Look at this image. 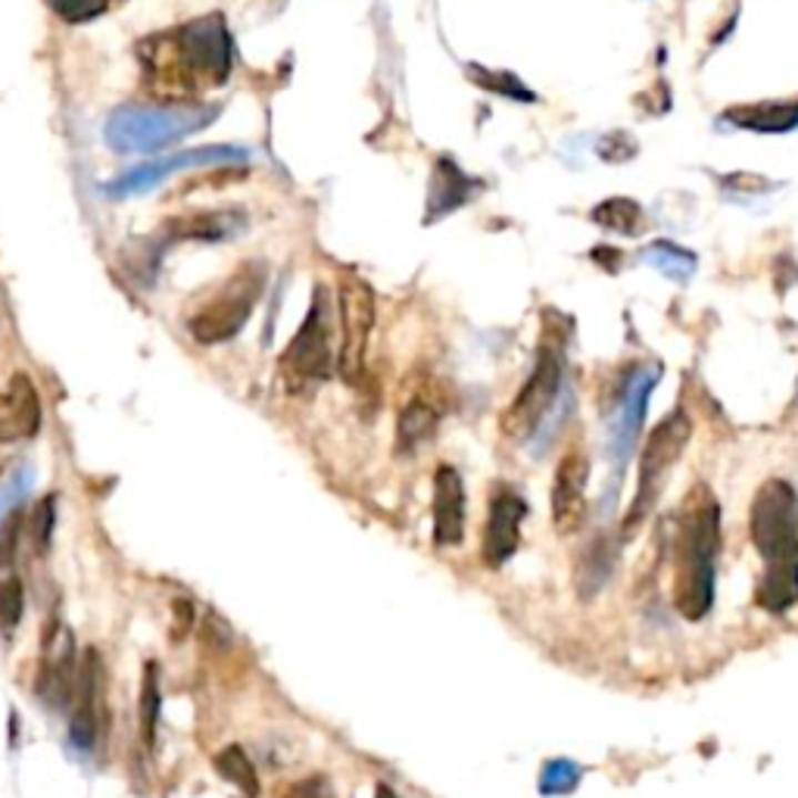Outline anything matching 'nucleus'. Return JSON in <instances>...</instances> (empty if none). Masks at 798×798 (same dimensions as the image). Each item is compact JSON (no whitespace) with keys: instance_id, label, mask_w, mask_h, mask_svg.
Listing matches in <instances>:
<instances>
[{"instance_id":"f03ea898","label":"nucleus","mask_w":798,"mask_h":798,"mask_svg":"<svg viewBox=\"0 0 798 798\" xmlns=\"http://www.w3.org/2000/svg\"><path fill=\"white\" fill-rule=\"evenodd\" d=\"M751 539L765 558L755 603L786 615L798 603V496L786 481H765L751 503Z\"/></svg>"},{"instance_id":"b1692460","label":"nucleus","mask_w":798,"mask_h":798,"mask_svg":"<svg viewBox=\"0 0 798 798\" xmlns=\"http://www.w3.org/2000/svg\"><path fill=\"white\" fill-rule=\"evenodd\" d=\"M643 260L649 262L651 269H658L661 275L674 277V281H686V277L696 272V256L686 253L680 246L674 244H651L646 246Z\"/></svg>"},{"instance_id":"c85d7f7f","label":"nucleus","mask_w":798,"mask_h":798,"mask_svg":"<svg viewBox=\"0 0 798 798\" xmlns=\"http://www.w3.org/2000/svg\"><path fill=\"white\" fill-rule=\"evenodd\" d=\"M32 481H34L32 465H17V468L10 472V477L0 484V522L7 518L10 508H17V505L22 503V496L29 493Z\"/></svg>"},{"instance_id":"aec40b11","label":"nucleus","mask_w":798,"mask_h":798,"mask_svg":"<svg viewBox=\"0 0 798 798\" xmlns=\"http://www.w3.org/2000/svg\"><path fill=\"white\" fill-rule=\"evenodd\" d=\"M437 422H441V412L424 403V400H412L403 406L400 412V422H396V441H400V449H415L418 443H424L434 431H437Z\"/></svg>"},{"instance_id":"7ed1b4c3","label":"nucleus","mask_w":798,"mask_h":798,"mask_svg":"<svg viewBox=\"0 0 798 798\" xmlns=\"http://www.w3.org/2000/svg\"><path fill=\"white\" fill-rule=\"evenodd\" d=\"M720 549V505L696 484L677 512L674 539V605L686 620H701L715 605V562Z\"/></svg>"},{"instance_id":"2eb2a0df","label":"nucleus","mask_w":798,"mask_h":798,"mask_svg":"<svg viewBox=\"0 0 798 798\" xmlns=\"http://www.w3.org/2000/svg\"><path fill=\"white\" fill-rule=\"evenodd\" d=\"M655 381H658L655 368H636V375L630 377V384L624 391V403H620L618 412V431L612 437V453L618 458V465H624L627 458L634 456L636 437H639L643 422H646V408H649Z\"/></svg>"},{"instance_id":"0eeeda50","label":"nucleus","mask_w":798,"mask_h":798,"mask_svg":"<svg viewBox=\"0 0 798 798\" xmlns=\"http://www.w3.org/2000/svg\"><path fill=\"white\" fill-rule=\"evenodd\" d=\"M562 387V356L553 346H539L537 365L531 377L524 381L518 396L508 403V408L499 418V431L508 443H527L539 431V424L546 422L549 408Z\"/></svg>"},{"instance_id":"a211bd4d","label":"nucleus","mask_w":798,"mask_h":798,"mask_svg":"<svg viewBox=\"0 0 798 798\" xmlns=\"http://www.w3.org/2000/svg\"><path fill=\"white\" fill-rule=\"evenodd\" d=\"M612 574H615V546L605 534H599L589 539V546L580 553V562L574 568V587L580 593V599H596L612 580Z\"/></svg>"},{"instance_id":"1a4fd4ad","label":"nucleus","mask_w":798,"mask_h":798,"mask_svg":"<svg viewBox=\"0 0 798 798\" xmlns=\"http://www.w3.org/2000/svg\"><path fill=\"white\" fill-rule=\"evenodd\" d=\"M281 368L294 381H322L334 368L331 356V310H327V294L319 287L312 300L310 315L294 334V341L287 343Z\"/></svg>"},{"instance_id":"72a5a7b5","label":"nucleus","mask_w":798,"mask_h":798,"mask_svg":"<svg viewBox=\"0 0 798 798\" xmlns=\"http://www.w3.org/2000/svg\"><path fill=\"white\" fill-rule=\"evenodd\" d=\"M203 634H206V643L215 646V649H231V627L222 618L206 615V630H203Z\"/></svg>"},{"instance_id":"7c9ffc66","label":"nucleus","mask_w":798,"mask_h":798,"mask_svg":"<svg viewBox=\"0 0 798 798\" xmlns=\"http://www.w3.org/2000/svg\"><path fill=\"white\" fill-rule=\"evenodd\" d=\"M599 156L608 160V163H627V160H634L636 156V141L627 134V131H612V134H605L603 141H599Z\"/></svg>"},{"instance_id":"c756f323","label":"nucleus","mask_w":798,"mask_h":798,"mask_svg":"<svg viewBox=\"0 0 798 798\" xmlns=\"http://www.w3.org/2000/svg\"><path fill=\"white\" fill-rule=\"evenodd\" d=\"M53 524H57V496H44L32 512V543L38 553H48L50 549Z\"/></svg>"},{"instance_id":"4468645a","label":"nucleus","mask_w":798,"mask_h":798,"mask_svg":"<svg viewBox=\"0 0 798 798\" xmlns=\"http://www.w3.org/2000/svg\"><path fill=\"white\" fill-rule=\"evenodd\" d=\"M465 539V481L453 465L434 474V543L458 546Z\"/></svg>"},{"instance_id":"cd10ccee","label":"nucleus","mask_w":798,"mask_h":798,"mask_svg":"<svg viewBox=\"0 0 798 798\" xmlns=\"http://www.w3.org/2000/svg\"><path fill=\"white\" fill-rule=\"evenodd\" d=\"M48 3L53 7V13L65 19L69 26H82V22L103 17L113 0H48Z\"/></svg>"},{"instance_id":"ddd939ff","label":"nucleus","mask_w":798,"mask_h":798,"mask_svg":"<svg viewBox=\"0 0 798 798\" xmlns=\"http://www.w3.org/2000/svg\"><path fill=\"white\" fill-rule=\"evenodd\" d=\"M41 427V400L32 377L13 375L7 391L0 393V446L32 441Z\"/></svg>"},{"instance_id":"412c9836","label":"nucleus","mask_w":798,"mask_h":798,"mask_svg":"<svg viewBox=\"0 0 798 798\" xmlns=\"http://www.w3.org/2000/svg\"><path fill=\"white\" fill-rule=\"evenodd\" d=\"M215 770L231 782V786H238L244 796L256 798L260 796V777H256V767L250 761V755H246L241 746H225V749L215 755Z\"/></svg>"},{"instance_id":"2f4dec72","label":"nucleus","mask_w":798,"mask_h":798,"mask_svg":"<svg viewBox=\"0 0 798 798\" xmlns=\"http://www.w3.org/2000/svg\"><path fill=\"white\" fill-rule=\"evenodd\" d=\"M194 603H191V599H175V603H172V639L181 643L184 636L194 630Z\"/></svg>"},{"instance_id":"bb28decb","label":"nucleus","mask_w":798,"mask_h":798,"mask_svg":"<svg viewBox=\"0 0 798 798\" xmlns=\"http://www.w3.org/2000/svg\"><path fill=\"white\" fill-rule=\"evenodd\" d=\"M22 608H26V593H22V580L10 577L0 584V630L13 634L17 624L22 620Z\"/></svg>"},{"instance_id":"4be33fe9","label":"nucleus","mask_w":798,"mask_h":798,"mask_svg":"<svg viewBox=\"0 0 798 798\" xmlns=\"http://www.w3.org/2000/svg\"><path fill=\"white\" fill-rule=\"evenodd\" d=\"M593 222L608 231H618V234H639L643 231V210L627 196H612L593 210Z\"/></svg>"},{"instance_id":"5701e85b","label":"nucleus","mask_w":798,"mask_h":798,"mask_svg":"<svg viewBox=\"0 0 798 798\" xmlns=\"http://www.w3.org/2000/svg\"><path fill=\"white\" fill-rule=\"evenodd\" d=\"M141 739L144 746L156 743V724H160V708H163V693H160V670L153 661L144 665V677H141Z\"/></svg>"},{"instance_id":"9d476101","label":"nucleus","mask_w":798,"mask_h":798,"mask_svg":"<svg viewBox=\"0 0 798 798\" xmlns=\"http://www.w3.org/2000/svg\"><path fill=\"white\" fill-rule=\"evenodd\" d=\"M246 153L241 148H196V150H175L169 153L165 160H153V163L138 165L131 169L125 175H119L110 184H103V191L113 196V200H122V196L141 194L148 191L153 184H160L169 175H175L181 169H200V165H215V163H238L244 160Z\"/></svg>"},{"instance_id":"20e7f679","label":"nucleus","mask_w":798,"mask_h":798,"mask_svg":"<svg viewBox=\"0 0 798 798\" xmlns=\"http://www.w3.org/2000/svg\"><path fill=\"white\" fill-rule=\"evenodd\" d=\"M219 107L196 100H172L153 107H119L110 119L103 138L115 153H156L184 141L188 134L203 131L215 122Z\"/></svg>"},{"instance_id":"f3484780","label":"nucleus","mask_w":798,"mask_h":798,"mask_svg":"<svg viewBox=\"0 0 798 798\" xmlns=\"http://www.w3.org/2000/svg\"><path fill=\"white\" fill-rule=\"evenodd\" d=\"M477 188V181H472L453 160H441L434 169V181H431V196H427V222L443 219L453 210H458L462 203H468V196Z\"/></svg>"},{"instance_id":"39448f33","label":"nucleus","mask_w":798,"mask_h":798,"mask_svg":"<svg viewBox=\"0 0 798 798\" xmlns=\"http://www.w3.org/2000/svg\"><path fill=\"white\" fill-rule=\"evenodd\" d=\"M265 287V265L262 262H244L212 291L200 310L191 312L188 331L196 343H225L234 334H241L246 319L253 315Z\"/></svg>"},{"instance_id":"423d86ee","label":"nucleus","mask_w":798,"mask_h":798,"mask_svg":"<svg viewBox=\"0 0 798 798\" xmlns=\"http://www.w3.org/2000/svg\"><path fill=\"white\" fill-rule=\"evenodd\" d=\"M689 437H693V422H689V415H686L684 408H674L668 418L649 434V441L643 446V456H639L634 503H630L627 515H624V524H620V537L624 539L634 537L636 531L643 527V522L655 512L661 481L677 465V458L684 456Z\"/></svg>"},{"instance_id":"473e14b6","label":"nucleus","mask_w":798,"mask_h":798,"mask_svg":"<svg viewBox=\"0 0 798 798\" xmlns=\"http://www.w3.org/2000/svg\"><path fill=\"white\" fill-rule=\"evenodd\" d=\"M724 188L727 191H736V196H746V194H765V191H777V184L774 181H765L761 175H730V179L724 181Z\"/></svg>"},{"instance_id":"e433bc0d","label":"nucleus","mask_w":798,"mask_h":798,"mask_svg":"<svg viewBox=\"0 0 798 798\" xmlns=\"http://www.w3.org/2000/svg\"><path fill=\"white\" fill-rule=\"evenodd\" d=\"M375 798H396V796H393V789H391V786H387V782H377Z\"/></svg>"},{"instance_id":"393cba45","label":"nucleus","mask_w":798,"mask_h":798,"mask_svg":"<svg viewBox=\"0 0 798 798\" xmlns=\"http://www.w3.org/2000/svg\"><path fill=\"white\" fill-rule=\"evenodd\" d=\"M580 777H584L580 765H574L570 758H555V761L543 767L539 789H543V796H568V792L577 789Z\"/></svg>"},{"instance_id":"f704fd0d","label":"nucleus","mask_w":798,"mask_h":798,"mask_svg":"<svg viewBox=\"0 0 798 798\" xmlns=\"http://www.w3.org/2000/svg\"><path fill=\"white\" fill-rule=\"evenodd\" d=\"M17 534H19V522H10L0 527V570L13 562V553H17Z\"/></svg>"},{"instance_id":"dca6fc26","label":"nucleus","mask_w":798,"mask_h":798,"mask_svg":"<svg viewBox=\"0 0 798 798\" xmlns=\"http://www.w3.org/2000/svg\"><path fill=\"white\" fill-rule=\"evenodd\" d=\"M244 212L238 210H200L184 212L165 222L169 241H225L244 229Z\"/></svg>"},{"instance_id":"f8f14e48","label":"nucleus","mask_w":798,"mask_h":798,"mask_svg":"<svg viewBox=\"0 0 798 798\" xmlns=\"http://www.w3.org/2000/svg\"><path fill=\"white\" fill-rule=\"evenodd\" d=\"M524 515H527V505H524V499L515 489H496L493 493L487 527H484V543H481L484 565L499 568V565H505L512 555L518 553Z\"/></svg>"},{"instance_id":"a878e982","label":"nucleus","mask_w":798,"mask_h":798,"mask_svg":"<svg viewBox=\"0 0 798 798\" xmlns=\"http://www.w3.org/2000/svg\"><path fill=\"white\" fill-rule=\"evenodd\" d=\"M468 72H472V79L477 84H484L487 91H493V94H503V98H518L522 103H531L534 100V94L524 88L512 72H487V69H481V65H468Z\"/></svg>"},{"instance_id":"6e6552de","label":"nucleus","mask_w":798,"mask_h":798,"mask_svg":"<svg viewBox=\"0 0 798 798\" xmlns=\"http://www.w3.org/2000/svg\"><path fill=\"white\" fill-rule=\"evenodd\" d=\"M341 303V375L346 384H358L365 368V350L375 327V294L365 281L346 275L337 291Z\"/></svg>"},{"instance_id":"6ab92c4d","label":"nucleus","mask_w":798,"mask_h":798,"mask_svg":"<svg viewBox=\"0 0 798 798\" xmlns=\"http://www.w3.org/2000/svg\"><path fill=\"white\" fill-rule=\"evenodd\" d=\"M720 122H734V129L746 131H780L798 129V100L796 103H749V107H734L720 115Z\"/></svg>"},{"instance_id":"9b49d317","label":"nucleus","mask_w":798,"mask_h":798,"mask_svg":"<svg viewBox=\"0 0 798 798\" xmlns=\"http://www.w3.org/2000/svg\"><path fill=\"white\" fill-rule=\"evenodd\" d=\"M587 484L589 456L580 449H570L558 462L553 481V524L558 537H574L584 531L589 515Z\"/></svg>"},{"instance_id":"f257e3e1","label":"nucleus","mask_w":798,"mask_h":798,"mask_svg":"<svg viewBox=\"0 0 798 798\" xmlns=\"http://www.w3.org/2000/svg\"><path fill=\"white\" fill-rule=\"evenodd\" d=\"M144 60L148 82L179 100H188V94L206 88H219L229 82L234 60L229 26L219 13L191 19L175 32L156 34L144 50Z\"/></svg>"},{"instance_id":"c9c22d12","label":"nucleus","mask_w":798,"mask_h":798,"mask_svg":"<svg viewBox=\"0 0 798 798\" xmlns=\"http://www.w3.org/2000/svg\"><path fill=\"white\" fill-rule=\"evenodd\" d=\"M294 798H334V792H331V786H327V780H306V782H300L294 789Z\"/></svg>"}]
</instances>
